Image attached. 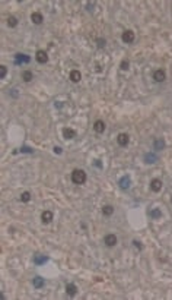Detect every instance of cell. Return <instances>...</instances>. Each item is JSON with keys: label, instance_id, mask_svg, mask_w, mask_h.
<instances>
[{"label": "cell", "instance_id": "cell-9", "mask_svg": "<svg viewBox=\"0 0 172 300\" xmlns=\"http://www.w3.org/2000/svg\"><path fill=\"white\" fill-rule=\"evenodd\" d=\"M93 130H95L96 133H102V132L105 130V123H104L102 120H96V122L93 123Z\"/></svg>", "mask_w": 172, "mask_h": 300}, {"label": "cell", "instance_id": "cell-8", "mask_svg": "<svg viewBox=\"0 0 172 300\" xmlns=\"http://www.w3.org/2000/svg\"><path fill=\"white\" fill-rule=\"evenodd\" d=\"M121 38H123L124 43H133V41H134V32L130 31V29H127V31L123 32V37H121Z\"/></svg>", "mask_w": 172, "mask_h": 300}, {"label": "cell", "instance_id": "cell-27", "mask_svg": "<svg viewBox=\"0 0 172 300\" xmlns=\"http://www.w3.org/2000/svg\"><path fill=\"white\" fill-rule=\"evenodd\" d=\"M96 44H98V47H99V48H102V47H105L106 41L104 40V38H98V40H96Z\"/></svg>", "mask_w": 172, "mask_h": 300}, {"label": "cell", "instance_id": "cell-24", "mask_svg": "<svg viewBox=\"0 0 172 300\" xmlns=\"http://www.w3.org/2000/svg\"><path fill=\"white\" fill-rule=\"evenodd\" d=\"M6 73H7V67L5 66V65H2V66H0V79H3V78L6 76Z\"/></svg>", "mask_w": 172, "mask_h": 300}, {"label": "cell", "instance_id": "cell-15", "mask_svg": "<svg viewBox=\"0 0 172 300\" xmlns=\"http://www.w3.org/2000/svg\"><path fill=\"white\" fill-rule=\"evenodd\" d=\"M63 136H64L66 139H73V138L76 136V132H74L73 129H70V127H67V129L63 130Z\"/></svg>", "mask_w": 172, "mask_h": 300}, {"label": "cell", "instance_id": "cell-19", "mask_svg": "<svg viewBox=\"0 0 172 300\" xmlns=\"http://www.w3.org/2000/svg\"><path fill=\"white\" fill-rule=\"evenodd\" d=\"M32 284H34V287L41 288V287H44V280H42L41 277H35V278L32 280Z\"/></svg>", "mask_w": 172, "mask_h": 300}, {"label": "cell", "instance_id": "cell-22", "mask_svg": "<svg viewBox=\"0 0 172 300\" xmlns=\"http://www.w3.org/2000/svg\"><path fill=\"white\" fill-rule=\"evenodd\" d=\"M7 25L10 28H15L18 25V18H15V16H9L7 18Z\"/></svg>", "mask_w": 172, "mask_h": 300}, {"label": "cell", "instance_id": "cell-7", "mask_svg": "<svg viewBox=\"0 0 172 300\" xmlns=\"http://www.w3.org/2000/svg\"><path fill=\"white\" fill-rule=\"evenodd\" d=\"M31 21H32L35 25H40V24L44 22V16H42L41 12H34V13L31 15Z\"/></svg>", "mask_w": 172, "mask_h": 300}, {"label": "cell", "instance_id": "cell-4", "mask_svg": "<svg viewBox=\"0 0 172 300\" xmlns=\"http://www.w3.org/2000/svg\"><path fill=\"white\" fill-rule=\"evenodd\" d=\"M117 142H118L120 147H127L128 142H130V136L127 133H120L118 136H117Z\"/></svg>", "mask_w": 172, "mask_h": 300}, {"label": "cell", "instance_id": "cell-11", "mask_svg": "<svg viewBox=\"0 0 172 300\" xmlns=\"http://www.w3.org/2000/svg\"><path fill=\"white\" fill-rule=\"evenodd\" d=\"M120 186L123 187V189H128V187L131 186V179H130V176H124V177H121L120 179Z\"/></svg>", "mask_w": 172, "mask_h": 300}, {"label": "cell", "instance_id": "cell-21", "mask_svg": "<svg viewBox=\"0 0 172 300\" xmlns=\"http://www.w3.org/2000/svg\"><path fill=\"white\" fill-rule=\"evenodd\" d=\"M163 148H165V141L163 139L155 141V149H156V151H160V149H163Z\"/></svg>", "mask_w": 172, "mask_h": 300}, {"label": "cell", "instance_id": "cell-6", "mask_svg": "<svg viewBox=\"0 0 172 300\" xmlns=\"http://www.w3.org/2000/svg\"><path fill=\"white\" fill-rule=\"evenodd\" d=\"M35 57H37V62L41 63V65H44V63L48 62V56H47V53L44 51V50H38L37 54H35Z\"/></svg>", "mask_w": 172, "mask_h": 300}, {"label": "cell", "instance_id": "cell-30", "mask_svg": "<svg viewBox=\"0 0 172 300\" xmlns=\"http://www.w3.org/2000/svg\"><path fill=\"white\" fill-rule=\"evenodd\" d=\"M133 245H134V246H136V247H139V249H142V245H140L139 242H136V240L133 242Z\"/></svg>", "mask_w": 172, "mask_h": 300}, {"label": "cell", "instance_id": "cell-26", "mask_svg": "<svg viewBox=\"0 0 172 300\" xmlns=\"http://www.w3.org/2000/svg\"><path fill=\"white\" fill-rule=\"evenodd\" d=\"M120 67H121V70H127V69L130 67V63H128V60H123V62L120 63Z\"/></svg>", "mask_w": 172, "mask_h": 300}, {"label": "cell", "instance_id": "cell-29", "mask_svg": "<svg viewBox=\"0 0 172 300\" xmlns=\"http://www.w3.org/2000/svg\"><path fill=\"white\" fill-rule=\"evenodd\" d=\"M54 152H56V154H61V148H60V147H54Z\"/></svg>", "mask_w": 172, "mask_h": 300}, {"label": "cell", "instance_id": "cell-16", "mask_svg": "<svg viewBox=\"0 0 172 300\" xmlns=\"http://www.w3.org/2000/svg\"><path fill=\"white\" fill-rule=\"evenodd\" d=\"M47 261H48V258L44 256V255H35V256H34V262H35L37 265H42V264L47 262Z\"/></svg>", "mask_w": 172, "mask_h": 300}, {"label": "cell", "instance_id": "cell-14", "mask_svg": "<svg viewBox=\"0 0 172 300\" xmlns=\"http://www.w3.org/2000/svg\"><path fill=\"white\" fill-rule=\"evenodd\" d=\"M80 79H82V75H80L79 70H72V72H70V81H72V82L76 84V82H79Z\"/></svg>", "mask_w": 172, "mask_h": 300}, {"label": "cell", "instance_id": "cell-2", "mask_svg": "<svg viewBox=\"0 0 172 300\" xmlns=\"http://www.w3.org/2000/svg\"><path fill=\"white\" fill-rule=\"evenodd\" d=\"M104 243H105L108 247H113L117 245V236L115 234H106L104 237Z\"/></svg>", "mask_w": 172, "mask_h": 300}, {"label": "cell", "instance_id": "cell-28", "mask_svg": "<svg viewBox=\"0 0 172 300\" xmlns=\"http://www.w3.org/2000/svg\"><path fill=\"white\" fill-rule=\"evenodd\" d=\"M20 152L32 154V152H34V149H32V148H29V147H22V148H20Z\"/></svg>", "mask_w": 172, "mask_h": 300}, {"label": "cell", "instance_id": "cell-5", "mask_svg": "<svg viewBox=\"0 0 172 300\" xmlns=\"http://www.w3.org/2000/svg\"><path fill=\"white\" fill-rule=\"evenodd\" d=\"M153 79L156 81V82H163L166 79V73L163 69H158V70H155V73H153Z\"/></svg>", "mask_w": 172, "mask_h": 300}, {"label": "cell", "instance_id": "cell-25", "mask_svg": "<svg viewBox=\"0 0 172 300\" xmlns=\"http://www.w3.org/2000/svg\"><path fill=\"white\" fill-rule=\"evenodd\" d=\"M150 217L152 218H160V209H152L150 211Z\"/></svg>", "mask_w": 172, "mask_h": 300}, {"label": "cell", "instance_id": "cell-3", "mask_svg": "<svg viewBox=\"0 0 172 300\" xmlns=\"http://www.w3.org/2000/svg\"><path fill=\"white\" fill-rule=\"evenodd\" d=\"M29 56H27V54H22V53H18L16 56H15V65H22V63H29Z\"/></svg>", "mask_w": 172, "mask_h": 300}, {"label": "cell", "instance_id": "cell-23", "mask_svg": "<svg viewBox=\"0 0 172 300\" xmlns=\"http://www.w3.org/2000/svg\"><path fill=\"white\" fill-rule=\"evenodd\" d=\"M20 201L22 202H29L31 201V193L29 192H23V193L20 195Z\"/></svg>", "mask_w": 172, "mask_h": 300}, {"label": "cell", "instance_id": "cell-1", "mask_svg": "<svg viewBox=\"0 0 172 300\" xmlns=\"http://www.w3.org/2000/svg\"><path fill=\"white\" fill-rule=\"evenodd\" d=\"M72 182L74 183V185H83V183L86 182V173L83 171V170H79V168L73 170Z\"/></svg>", "mask_w": 172, "mask_h": 300}, {"label": "cell", "instance_id": "cell-17", "mask_svg": "<svg viewBox=\"0 0 172 300\" xmlns=\"http://www.w3.org/2000/svg\"><path fill=\"white\" fill-rule=\"evenodd\" d=\"M66 293L69 296H74V294L77 293V287L74 286V284H67L66 286Z\"/></svg>", "mask_w": 172, "mask_h": 300}, {"label": "cell", "instance_id": "cell-12", "mask_svg": "<svg viewBox=\"0 0 172 300\" xmlns=\"http://www.w3.org/2000/svg\"><path fill=\"white\" fill-rule=\"evenodd\" d=\"M150 189H152L153 192H160V189H162V182L159 179H153L150 182Z\"/></svg>", "mask_w": 172, "mask_h": 300}, {"label": "cell", "instance_id": "cell-18", "mask_svg": "<svg viewBox=\"0 0 172 300\" xmlns=\"http://www.w3.org/2000/svg\"><path fill=\"white\" fill-rule=\"evenodd\" d=\"M102 214L106 215V217L113 215V214H114V207H113V205H105V207H102Z\"/></svg>", "mask_w": 172, "mask_h": 300}, {"label": "cell", "instance_id": "cell-13", "mask_svg": "<svg viewBox=\"0 0 172 300\" xmlns=\"http://www.w3.org/2000/svg\"><path fill=\"white\" fill-rule=\"evenodd\" d=\"M145 161L147 163V164H155V163L158 161V155H156L155 152L146 154V155H145Z\"/></svg>", "mask_w": 172, "mask_h": 300}, {"label": "cell", "instance_id": "cell-20", "mask_svg": "<svg viewBox=\"0 0 172 300\" xmlns=\"http://www.w3.org/2000/svg\"><path fill=\"white\" fill-rule=\"evenodd\" d=\"M22 79L25 82H31L32 81V72L31 70H23L22 72Z\"/></svg>", "mask_w": 172, "mask_h": 300}, {"label": "cell", "instance_id": "cell-10", "mask_svg": "<svg viewBox=\"0 0 172 300\" xmlns=\"http://www.w3.org/2000/svg\"><path fill=\"white\" fill-rule=\"evenodd\" d=\"M41 220H42L44 224H50L53 221V212L51 211H44V212L41 214Z\"/></svg>", "mask_w": 172, "mask_h": 300}]
</instances>
